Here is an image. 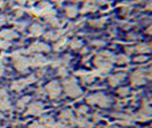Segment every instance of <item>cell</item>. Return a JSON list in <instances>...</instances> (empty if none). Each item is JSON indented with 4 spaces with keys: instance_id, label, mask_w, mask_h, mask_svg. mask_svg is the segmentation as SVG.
Segmentation results:
<instances>
[{
    "instance_id": "cell-1",
    "label": "cell",
    "mask_w": 152,
    "mask_h": 128,
    "mask_svg": "<svg viewBox=\"0 0 152 128\" xmlns=\"http://www.w3.org/2000/svg\"><path fill=\"white\" fill-rule=\"evenodd\" d=\"M64 85H65V91H66V93L69 96L75 97V96H78L81 94V90H80V87L76 85L74 79H68V81H66V82L64 83Z\"/></svg>"
},
{
    "instance_id": "cell-2",
    "label": "cell",
    "mask_w": 152,
    "mask_h": 128,
    "mask_svg": "<svg viewBox=\"0 0 152 128\" xmlns=\"http://www.w3.org/2000/svg\"><path fill=\"white\" fill-rule=\"evenodd\" d=\"M13 60L14 64H15V67L18 71H25L30 65V60H27L26 58L19 56L17 53H15L13 56Z\"/></svg>"
},
{
    "instance_id": "cell-3",
    "label": "cell",
    "mask_w": 152,
    "mask_h": 128,
    "mask_svg": "<svg viewBox=\"0 0 152 128\" xmlns=\"http://www.w3.org/2000/svg\"><path fill=\"white\" fill-rule=\"evenodd\" d=\"M35 81V76L34 75H31L28 76L27 78H24V79H19V81H16L12 84V90L16 91V92H19L22 89H24L27 84L33 83Z\"/></svg>"
},
{
    "instance_id": "cell-4",
    "label": "cell",
    "mask_w": 152,
    "mask_h": 128,
    "mask_svg": "<svg viewBox=\"0 0 152 128\" xmlns=\"http://www.w3.org/2000/svg\"><path fill=\"white\" fill-rule=\"evenodd\" d=\"M45 91H47V93L50 95V97H57L59 95V93H60V87H59V85H58L57 82H50V83L48 84L47 86H45Z\"/></svg>"
},
{
    "instance_id": "cell-5",
    "label": "cell",
    "mask_w": 152,
    "mask_h": 128,
    "mask_svg": "<svg viewBox=\"0 0 152 128\" xmlns=\"http://www.w3.org/2000/svg\"><path fill=\"white\" fill-rule=\"evenodd\" d=\"M43 110V105L40 102H34L27 108V113L28 115H40Z\"/></svg>"
},
{
    "instance_id": "cell-6",
    "label": "cell",
    "mask_w": 152,
    "mask_h": 128,
    "mask_svg": "<svg viewBox=\"0 0 152 128\" xmlns=\"http://www.w3.org/2000/svg\"><path fill=\"white\" fill-rule=\"evenodd\" d=\"M88 101L90 103H99L101 105H107L108 103H109L107 97L103 95H100V94H95V95L90 96L89 99H88Z\"/></svg>"
},
{
    "instance_id": "cell-7",
    "label": "cell",
    "mask_w": 152,
    "mask_h": 128,
    "mask_svg": "<svg viewBox=\"0 0 152 128\" xmlns=\"http://www.w3.org/2000/svg\"><path fill=\"white\" fill-rule=\"evenodd\" d=\"M49 50V47L45 43H41V42H35L28 48V52H34V51H48Z\"/></svg>"
},
{
    "instance_id": "cell-8",
    "label": "cell",
    "mask_w": 152,
    "mask_h": 128,
    "mask_svg": "<svg viewBox=\"0 0 152 128\" xmlns=\"http://www.w3.org/2000/svg\"><path fill=\"white\" fill-rule=\"evenodd\" d=\"M30 64L32 66H34V67H37V66H43V65L47 64V59L45 57H42V56H35V57L32 58L31 60H30Z\"/></svg>"
},
{
    "instance_id": "cell-9",
    "label": "cell",
    "mask_w": 152,
    "mask_h": 128,
    "mask_svg": "<svg viewBox=\"0 0 152 128\" xmlns=\"http://www.w3.org/2000/svg\"><path fill=\"white\" fill-rule=\"evenodd\" d=\"M17 36L16 33L10 31V30H5L2 32H0V38H2L5 41H8V40H12V39H15Z\"/></svg>"
},
{
    "instance_id": "cell-10",
    "label": "cell",
    "mask_w": 152,
    "mask_h": 128,
    "mask_svg": "<svg viewBox=\"0 0 152 128\" xmlns=\"http://www.w3.org/2000/svg\"><path fill=\"white\" fill-rule=\"evenodd\" d=\"M43 32V28L42 26L39 25V24H33V25L30 27V33L34 36H39L41 33Z\"/></svg>"
},
{
    "instance_id": "cell-11",
    "label": "cell",
    "mask_w": 152,
    "mask_h": 128,
    "mask_svg": "<svg viewBox=\"0 0 152 128\" xmlns=\"http://www.w3.org/2000/svg\"><path fill=\"white\" fill-rule=\"evenodd\" d=\"M28 101H30V96H24V97L19 99L18 101H17V108H19V109H23L26 104H27V102H28Z\"/></svg>"
},
{
    "instance_id": "cell-12",
    "label": "cell",
    "mask_w": 152,
    "mask_h": 128,
    "mask_svg": "<svg viewBox=\"0 0 152 128\" xmlns=\"http://www.w3.org/2000/svg\"><path fill=\"white\" fill-rule=\"evenodd\" d=\"M10 109V103L7 99L0 100V110H9Z\"/></svg>"
},
{
    "instance_id": "cell-13",
    "label": "cell",
    "mask_w": 152,
    "mask_h": 128,
    "mask_svg": "<svg viewBox=\"0 0 152 128\" xmlns=\"http://www.w3.org/2000/svg\"><path fill=\"white\" fill-rule=\"evenodd\" d=\"M60 117L63 118L64 120H73V119H74V118H73V115H72V112H70L69 110H65V111H63L61 115H60Z\"/></svg>"
},
{
    "instance_id": "cell-14",
    "label": "cell",
    "mask_w": 152,
    "mask_h": 128,
    "mask_svg": "<svg viewBox=\"0 0 152 128\" xmlns=\"http://www.w3.org/2000/svg\"><path fill=\"white\" fill-rule=\"evenodd\" d=\"M123 77H124V75H115V76H113L110 78V84H111V85L118 84L121 79H123Z\"/></svg>"
},
{
    "instance_id": "cell-15",
    "label": "cell",
    "mask_w": 152,
    "mask_h": 128,
    "mask_svg": "<svg viewBox=\"0 0 152 128\" xmlns=\"http://www.w3.org/2000/svg\"><path fill=\"white\" fill-rule=\"evenodd\" d=\"M66 14L69 16V17H74L76 15V8L74 6H69L66 8Z\"/></svg>"
},
{
    "instance_id": "cell-16",
    "label": "cell",
    "mask_w": 152,
    "mask_h": 128,
    "mask_svg": "<svg viewBox=\"0 0 152 128\" xmlns=\"http://www.w3.org/2000/svg\"><path fill=\"white\" fill-rule=\"evenodd\" d=\"M47 22H48L49 24H51L52 26H58V25H59V23H58L57 19L53 18V17H50V16L47 18Z\"/></svg>"
},
{
    "instance_id": "cell-17",
    "label": "cell",
    "mask_w": 152,
    "mask_h": 128,
    "mask_svg": "<svg viewBox=\"0 0 152 128\" xmlns=\"http://www.w3.org/2000/svg\"><path fill=\"white\" fill-rule=\"evenodd\" d=\"M70 45H72V48L77 49V48H80V47L82 45V43H81V41H78V40H73L72 43H70Z\"/></svg>"
},
{
    "instance_id": "cell-18",
    "label": "cell",
    "mask_w": 152,
    "mask_h": 128,
    "mask_svg": "<svg viewBox=\"0 0 152 128\" xmlns=\"http://www.w3.org/2000/svg\"><path fill=\"white\" fill-rule=\"evenodd\" d=\"M8 47H9V42L8 41H5V40H1L0 41V48L1 49H6Z\"/></svg>"
},
{
    "instance_id": "cell-19",
    "label": "cell",
    "mask_w": 152,
    "mask_h": 128,
    "mask_svg": "<svg viewBox=\"0 0 152 128\" xmlns=\"http://www.w3.org/2000/svg\"><path fill=\"white\" fill-rule=\"evenodd\" d=\"M28 128H45V126H42L40 122H33V124L30 125V127Z\"/></svg>"
},
{
    "instance_id": "cell-20",
    "label": "cell",
    "mask_w": 152,
    "mask_h": 128,
    "mask_svg": "<svg viewBox=\"0 0 152 128\" xmlns=\"http://www.w3.org/2000/svg\"><path fill=\"white\" fill-rule=\"evenodd\" d=\"M6 97H7V92H6V90L1 89V90H0V100H2V99H6Z\"/></svg>"
},
{
    "instance_id": "cell-21",
    "label": "cell",
    "mask_w": 152,
    "mask_h": 128,
    "mask_svg": "<svg viewBox=\"0 0 152 128\" xmlns=\"http://www.w3.org/2000/svg\"><path fill=\"white\" fill-rule=\"evenodd\" d=\"M6 22H7V17H6V16H5V15H0V26L4 25Z\"/></svg>"
},
{
    "instance_id": "cell-22",
    "label": "cell",
    "mask_w": 152,
    "mask_h": 128,
    "mask_svg": "<svg viewBox=\"0 0 152 128\" xmlns=\"http://www.w3.org/2000/svg\"><path fill=\"white\" fill-rule=\"evenodd\" d=\"M59 75H60V76H65V75H66V71H65L64 68H60V69H59Z\"/></svg>"
},
{
    "instance_id": "cell-23",
    "label": "cell",
    "mask_w": 152,
    "mask_h": 128,
    "mask_svg": "<svg viewBox=\"0 0 152 128\" xmlns=\"http://www.w3.org/2000/svg\"><path fill=\"white\" fill-rule=\"evenodd\" d=\"M50 127H51V128H63V126H61L60 124H55V125L52 124V125H51Z\"/></svg>"
},
{
    "instance_id": "cell-24",
    "label": "cell",
    "mask_w": 152,
    "mask_h": 128,
    "mask_svg": "<svg viewBox=\"0 0 152 128\" xmlns=\"http://www.w3.org/2000/svg\"><path fill=\"white\" fill-rule=\"evenodd\" d=\"M4 71H5V68H4V66L0 64V76L4 74Z\"/></svg>"
},
{
    "instance_id": "cell-25",
    "label": "cell",
    "mask_w": 152,
    "mask_h": 128,
    "mask_svg": "<svg viewBox=\"0 0 152 128\" xmlns=\"http://www.w3.org/2000/svg\"><path fill=\"white\" fill-rule=\"evenodd\" d=\"M24 25H25V23H23V24H17V27H19V30L22 31V30H23V27H24Z\"/></svg>"
},
{
    "instance_id": "cell-26",
    "label": "cell",
    "mask_w": 152,
    "mask_h": 128,
    "mask_svg": "<svg viewBox=\"0 0 152 128\" xmlns=\"http://www.w3.org/2000/svg\"><path fill=\"white\" fill-rule=\"evenodd\" d=\"M18 4H20V5H23V4H25L26 2V0H16Z\"/></svg>"
},
{
    "instance_id": "cell-27",
    "label": "cell",
    "mask_w": 152,
    "mask_h": 128,
    "mask_svg": "<svg viewBox=\"0 0 152 128\" xmlns=\"http://www.w3.org/2000/svg\"><path fill=\"white\" fill-rule=\"evenodd\" d=\"M58 2H61V1H64V0H57Z\"/></svg>"
}]
</instances>
